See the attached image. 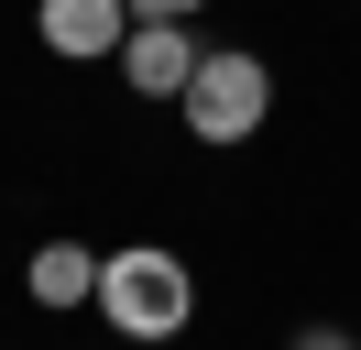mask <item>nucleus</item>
Returning <instances> with one entry per match:
<instances>
[{
	"label": "nucleus",
	"instance_id": "nucleus-2",
	"mask_svg": "<svg viewBox=\"0 0 361 350\" xmlns=\"http://www.w3.org/2000/svg\"><path fill=\"white\" fill-rule=\"evenodd\" d=\"M176 109H186V131H197V143H252V131L274 121V66L252 55V44H208Z\"/></svg>",
	"mask_w": 361,
	"mask_h": 350
},
{
	"label": "nucleus",
	"instance_id": "nucleus-1",
	"mask_svg": "<svg viewBox=\"0 0 361 350\" xmlns=\"http://www.w3.org/2000/svg\"><path fill=\"white\" fill-rule=\"evenodd\" d=\"M99 318H110L121 339H186V318H197V274H186V252H164V241H121V252H99Z\"/></svg>",
	"mask_w": 361,
	"mask_h": 350
},
{
	"label": "nucleus",
	"instance_id": "nucleus-3",
	"mask_svg": "<svg viewBox=\"0 0 361 350\" xmlns=\"http://www.w3.org/2000/svg\"><path fill=\"white\" fill-rule=\"evenodd\" d=\"M33 33H44V55L99 66V55L132 44V0H33Z\"/></svg>",
	"mask_w": 361,
	"mask_h": 350
},
{
	"label": "nucleus",
	"instance_id": "nucleus-7",
	"mask_svg": "<svg viewBox=\"0 0 361 350\" xmlns=\"http://www.w3.org/2000/svg\"><path fill=\"white\" fill-rule=\"evenodd\" d=\"M295 350H350V328H295Z\"/></svg>",
	"mask_w": 361,
	"mask_h": 350
},
{
	"label": "nucleus",
	"instance_id": "nucleus-6",
	"mask_svg": "<svg viewBox=\"0 0 361 350\" xmlns=\"http://www.w3.org/2000/svg\"><path fill=\"white\" fill-rule=\"evenodd\" d=\"M208 0H132V22H197Z\"/></svg>",
	"mask_w": 361,
	"mask_h": 350
},
{
	"label": "nucleus",
	"instance_id": "nucleus-5",
	"mask_svg": "<svg viewBox=\"0 0 361 350\" xmlns=\"http://www.w3.org/2000/svg\"><path fill=\"white\" fill-rule=\"evenodd\" d=\"M23 284H33V306H99V252L88 241H33Z\"/></svg>",
	"mask_w": 361,
	"mask_h": 350
},
{
	"label": "nucleus",
	"instance_id": "nucleus-4",
	"mask_svg": "<svg viewBox=\"0 0 361 350\" xmlns=\"http://www.w3.org/2000/svg\"><path fill=\"white\" fill-rule=\"evenodd\" d=\"M197 55H208V44L186 33V22H132V44H121V77H132L142 99H186Z\"/></svg>",
	"mask_w": 361,
	"mask_h": 350
},
{
	"label": "nucleus",
	"instance_id": "nucleus-8",
	"mask_svg": "<svg viewBox=\"0 0 361 350\" xmlns=\"http://www.w3.org/2000/svg\"><path fill=\"white\" fill-rule=\"evenodd\" d=\"M350 350H361V339H350Z\"/></svg>",
	"mask_w": 361,
	"mask_h": 350
}]
</instances>
